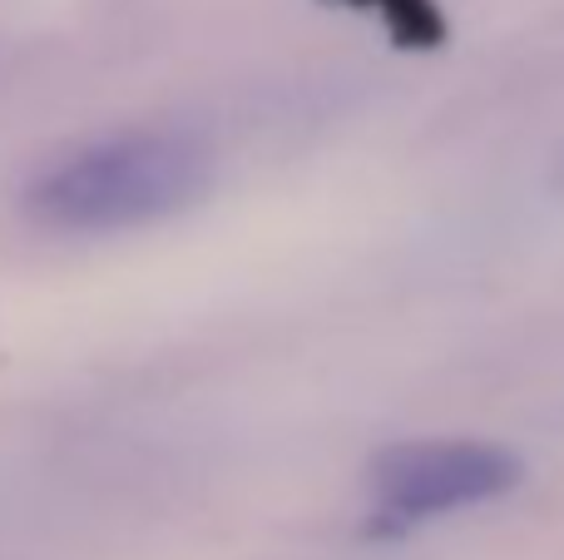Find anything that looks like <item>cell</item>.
<instances>
[{"label": "cell", "instance_id": "7a4b0ae2", "mask_svg": "<svg viewBox=\"0 0 564 560\" xmlns=\"http://www.w3.org/2000/svg\"><path fill=\"white\" fill-rule=\"evenodd\" d=\"M525 466L510 446L480 437H426L377 452L367 466L371 502L391 521H431V516L470 511L516 492Z\"/></svg>", "mask_w": 564, "mask_h": 560}, {"label": "cell", "instance_id": "3957f363", "mask_svg": "<svg viewBox=\"0 0 564 560\" xmlns=\"http://www.w3.org/2000/svg\"><path fill=\"white\" fill-rule=\"evenodd\" d=\"M347 6L377 10V15L391 25V35L406 40V45H436V40L446 35L436 0H347Z\"/></svg>", "mask_w": 564, "mask_h": 560}, {"label": "cell", "instance_id": "6da1fadb", "mask_svg": "<svg viewBox=\"0 0 564 560\" xmlns=\"http://www.w3.org/2000/svg\"><path fill=\"white\" fill-rule=\"evenodd\" d=\"M214 154L184 129H119L69 149L25 189V214L55 234H129L194 208Z\"/></svg>", "mask_w": 564, "mask_h": 560}]
</instances>
